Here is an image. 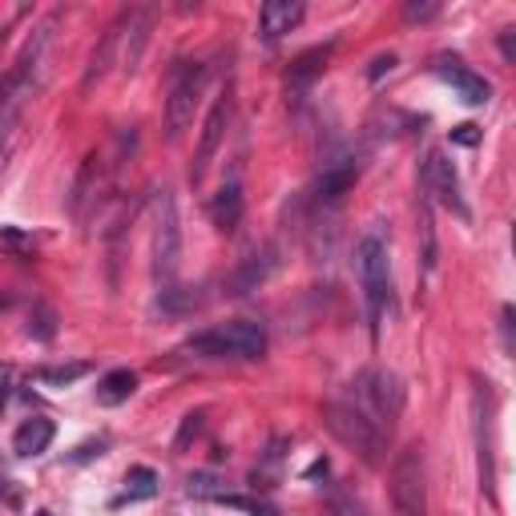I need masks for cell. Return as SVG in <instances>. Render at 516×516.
Listing matches in <instances>:
<instances>
[{
  "label": "cell",
  "instance_id": "obj_1",
  "mask_svg": "<svg viewBox=\"0 0 516 516\" xmlns=\"http://www.w3.org/2000/svg\"><path fill=\"white\" fill-rule=\"evenodd\" d=\"M53 29H57V16L32 32L24 53L16 57V65L8 69V77L0 81V137H5V142H8V134H13V125L21 122L24 106H29V101L37 97V89L45 85V73H49L45 61H49V49H53Z\"/></svg>",
  "mask_w": 516,
  "mask_h": 516
},
{
  "label": "cell",
  "instance_id": "obj_2",
  "mask_svg": "<svg viewBox=\"0 0 516 516\" xmlns=\"http://www.w3.org/2000/svg\"><path fill=\"white\" fill-rule=\"evenodd\" d=\"M186 351L198 359H263L266 355V327L251 323V319L210 327V331L186 339Z\"/></svg>",
  "mask_w": 516,
  "mask_h": 516
},
{
  "label": "cell",
  "instance_id": "obj_3",
  "mask_svg": "<svg viewBox=\"0 0 516 516\" xmlns=\"http://www.w3.org/2000/svg\"><path fill=\"white\" fill-rule=\"evenodd\" d=\"M323 419H327V428L339 436V444H347L364 464H380L383 460L387 432L383 428H375L355 403H343V400L323 403Z\"/></svg>",
  "mask_w": 516,
  "mask_h": 516
},
{
  "label": "cell",
  "instance_id": "obj_4",
  "mask_svg": "<svg viewBox=\"0 0 516 516\" xmlns=\"http://www.w3.org/2000/svg\"><path fill=\"white\" fill-rule=\"evenodd\" d=\"M355 271H359V287H364V303H367V319L372 331L380 327L387 290H392V271H387V243L380 235H364L355 246Z\"/></svg>",
  "mask_w": 516,
  "mask_h": 516
},
{
  "label": "cell",
  "instance_id": "obj_5",
  "mask_svg": "<svg viewBox=\"0 0 516 516\" xmlns=\"http://www.w3.org/2000/svg\"><path fill=\"white\" fill-rule=\"evenodd\" d=\"M178 263H182V222H178L174 194L161 190L158 210H153V279L161 287H174Z\"/></svg>",
  "mask_w": 516,
  "mask_h": 516
},
{
  "label": "cell",
  "instance_id": "obj_6",
  "mask_svg": "<svg viewBox=\"0 0 516 516\" xmlns=\"http://www.w3.org/2000/svg\"><path fill=\"white\" fill-rule=\"evenodd\" d=\"M351 403H355L375 428L392 432L395 416L403 411V387L392 372H380V367H375V372H364L355 380V400Z\"/></svg>",
  "mask_w": 516,
  "mask_h": 516
},
{
  "label": "cell",
  "instance_id": "obj_7",
  "mask_svg": "<svg viewBox=\"0 0 516 516\" xmlns=\"http://www.w3.org/2000/svg\"><path fill=\"white\" fill-rule=\"evenodd\" d=\"M206 89V65L202 61H186L174 69V81H170V101H166V137L178 142V137L190 129L194 109L202 101Z\"/></svg>",
  "mask_w": 516,
  "mask_h": 516
},
{
  "label": "cell",
  "instance_id": "obj_8",
  "mask_svg": "<svg viewBox=\"0 0 516 516\" xmlns=\"http://www.w3.org/2000/svg\"><path fill=\"white\" fill-rule=\"evenodd\" d=\"M392 504L400 516H428V472L419 448L400 452L392 464Z\"/></svg>",
  "mask_w": 516,
  "mask_h": 516
},
{
  "label": "cell",
  "instance_id": "obj_9",
  "mask_svg": "<svg viewBox=\"0 0 516 516\" xmlns=\"http://www.w3.org/2000/svg\"><path fill=\"white\" fill-rule=\"evenodd\" d=\"M424 190H428V198H440V202L460 214V218H468V206H464V198H460V178H456V166L448 161L444 150H432V158H428Z\"/></svg>",
  "mask_w": 516,
  "mask_h": 516
},
{
  "label": "cell",
  "instance_id": "obj_10",
  "mask_svg": "<svg viewBox=\"0 0 516 516\" xmlns=\"http://www.w3.org/2000/svg\"><path fill=\"white\" fill-rule=\"evenodd\" d=\"M226 122H230V97L222 93V97L214 101L210 117H206V125H202V142H198L194 166H190V182H194V186H202L206 170H210L214 153H218V145H222V134H226Z\"/></svg>",
  "mask_w": 516,
  "mask_h": 516
},
{
  "label": "cell",
  "instance_id": "obj_11",
  "mask_svg": "<svg viewBox=\"0 0 516 516\" xmlns=\"http://www.w3.org/2000/svg\"><path fill=\"white\" fill-rule=\"evenodd\" d=\"M359 178V161L355 158H339V161H327L323 174L315 178V202L319 206H335L343 194L355 186Z\"/></svg>",
  "mask_w": 516,
  "mask_h": 516
},
{
  "label": "cell",
  "instance_id": "obj_12",
  "mask_svg": "<svg viewBox=\"0 0 516 516\" xmlns=\"http://www.w3.org/2000/svg\"><path fill=\"white\" fill-rule=\"evenodd\" d=\"M299 21H303V5H299V0H266V5L258 8V37L279 41V37H287Z\"/></svg>",
  "mask_w": 516,
  "mask_h": 516
},
{
  "label": "cell",
  "instance_id": "obj_13",
  "mask_svg": "<svg viewBox=\"0 0 516 516\" xmlns=\"http://www.w3.org/2000/svg\"><path fill=\"white\" fill-rule=\"evenodd\" d=\"M436 73H440L444 81H448L452 89L460 93L464 106H484L488 93H493V89H488L484 77H476L472 69H464V65H456V61H440V65H436Z\"/></svg>",
  "mask_w": 516,
  "mask_h": 516
},
{
  "label": "cell",
  "instance_id": "obj_14",
  "mask_svg": "<svg viewBox=\"0 0 516 516\" xmlns=\"http://www.w3.org/2000/svg\"><path fill=\"white\" fill-rule=\"evenodd\" d=\"M53 436H57L53 419L32 416V419H24V424L13 432V452L21 456V460H29V456H41V452H49Z\"/></svg>",
  "mask_w": 516,
  "mask_h": 516
},
{
  "label": "cell",
  "instance_id": "obj_15",
  "mask_svg": "<svg viewBox=\"0 0 516 516\" xmlns=\"http://www.w3.org/2000/svg\"><path fill=\"white\" fill-rule=\"evenodd\" d=\"M122 37H125V13L117 16L114 24H109V29H106V37H101V45L93 49L89 69H85V89H93V81H101V77L109 73V65H114L117 49H122Z\"/></svg>",
  "mask_w": 516,
  "mask_h": 516
},
{
  "label": "cell",
  "instance_id": "obj_16",
  "mask_svg": "<svg viewBox=\"0 0 516 516\" xmlns=\"http://www.w3.org/2000/svg\"><path fill=\"white\" fill-rule=\"evenodd\" d=\"M210 218L218 230H235L238 222H243V186H238V178L218 186V194H214V202H210Z\"/></svg>",
  "mask_w": 516,
  "mask_h": 516
},
{
  "label": "cell",
  "instance_id": "obj_17",
  "mask_svg": "<svg viewBox=\"0 0 516 516\" xmlns=\"http://www.w3.org/2000/svg\"><path fill=\"white\" fill-rule=\"evenodd\" d=\"M279 266V258H274V251H263V254H254V258H246L243 263V271L230 279V290L226 295H246V290H254L258 282H266L271 279V271Z\"/></svg>",
  "mask_w": 516,
  "mask_h": 516
},
{
  "label": "cell",
  "instance_id": "obj_18",
  "mask_svg": "<svg viewBox=\"0 0 516 516\" xmlns=\"http://www.w3.org/2000/svg\"><path fill=\"white\" fill-rule=\"evenodd\" d=\"M134 392H137V375L129 372V367H117V372L101 375V383H97V403H101V408H122V403H125Z\"/></svg>",
  "mask_w": 516,
  "mask_h": 516
},
{
  "label": "cell",
  "instance_id": "obj_19",
  "mask_svg": "<svg viewBox=\"0 0 516 516\" xmlns=\"http://www.w3.org/2000/svg\"><path fill=\"white\" fill-rule=\"evenodd\" d=\"M419 243H424L419 258H424V266L432 271L436 266V226H432V198H428V190L419 194Z\"/></svg>",
  "mask_w": 516,
  "mask_h": 516
},
{
  "label": "cell",
  "instance_id": "obj_20",
  "mask_svg": "<svg viewBox=\"0 0 516 516\" xmlns=\"http://www.w3.org/2000/svg\"><path fill=\"white\" fill-rule=\"evenodd\" d=\"M327 53H331V45H319V49H311V53H303L295 65H290V85H307V81H315V77L323 73V65H327Z\"/></svg>",
  "mask_w": 516,
  "mask_h": 516
},
{
  "label": "cell",
  "instance_id": "obj_21",
  "mask_svg": "<svg viewBox=\"0 0 516 516\" xmlns=\"http://www.w3.org/2000/svg\"><path fill=\"white\" fill-rule=\"evenodd\" d=\"M158 493V472L145 468V464H134V468L125 472V496L129 501H145V496Z\"/></svg>",
  "mask_w": 516,
  "mask_h": 516
},
{
  "label": "cell",
  "instance_id": "obj_22",
  "mask_svg": "<svg viewBox=\"0 0 516 516\" xmlns=\"http://www.w3.org/2000/svg\"><path fill=\"white\" fill-rule=\"evenodd\" d=\"M101 178V158L97 153H89L85 158V166H81V174H77V182H73V214H81L85 210V198H89L93 190V182Z\"/></svg>",
  "mask_w": 516,
  "mask_h": 516
},
{
  "label": "cell",
  "instance_id": "obj_23",
  "mask_svg": "<svg viewBox=\"0 0 516 516\" xmlns=\"http://www.w3.org/2000/svg\"><path fill=\"white\" fill-rule=\"evenodd\" d=\"M89 375V364H61V367H37V380L45 387H69Z\"/></svg>",
  "mask_w": 516,
  "mask_h": 516
},
{
  "label": "cell",
  "instance_id": "obj_24",
  "mask_svg": "<svg viewBox=\"0 0 516 516\" xmlns=\"http://www.w3.org/2000/svg\"><path fill=\"white\" fill-rule=\"evenodd\" d=\"M222 493H226V484H222L214 472H190V476H186V496H198V501H218Z\"/></svg>",
  "mask_w": 516,
  "mask_h": 516
},
{
  "label": "cell",
  "instance_id": "obj_25",
  "mask_svg": "<svg viewBox=\"0 0 516 516\" xmlns=\"http://www.w3.org/2000/svg\"><path fill=\"white\" fill-rule=\"evenodd\" d=\"M214 504H226V509H243V512H251V516H279V512H274V504L258 501V496H238V493H222Z\"/></svg>",
  "mask_w": 516,
  "mask_h": 516
},
{
  "label": "cell",
  "instance_id": "obj_26",
  "mask_svg": "<svg viewBox=\"0 0 516 516\" xmlns=\"http://www.w3.org/2000/svg\"><path fill=\"white\" fill-rule=\"evenodd\" d=\"M29 335H37V339H45V343L57 335V323H53V311H49V307H37V311H32Z\"/></svg>",
  "mask_w": 516,
  "mask_h": 516
},
{
  "label": "cell",
  "instance_id": "obj_27",
  "mask_svg": "<svg viewBox=\"0 0 516 516\" xmlns=\"http://www.w3.org/2000/svg\"><path fill=\"white\" fill-rule=\"evenodd\" d=\"M198 432H202V411H190V416H186V419H182V432H178L174 448H178V452H182V448H186V444H190V436H198Z\"/></svg>",
  "mask_w": 516,
  "mask_h": 516
},
{
  "label": "cell",
  "instance_id": "obj_28",
  "mask_svg": "<svg viewBox=\"0 0 516 516\" xmlns=\"http://www.w3.org/2000/svg\"><path fill=\"white\" fill-rule=\"evenodd\" d=\"M392 69H395V57L392 53H383V57H375V61H372V69H367V81H383V73H392Z\"/></svg>",
  "mask_w": 516,
  "mask_h": 516
},
{
  "label": "cell",
  "instance_id": "obj_29",
  "mask_svg": "<svg viewBox=\"0 0 516 516\" xmlns=\"http://www.w3.org/2000/svg\"><path fill=\"white\" fill-rule=\"evenodd\" d=\"M331 516H364V509H359L351 496H335V501H331Z\"/></svg>",
  "mask_w": 516,
  "mask_h": 516
},
{
  "label": "cell",
  "instance_id": "obj_30",
  "mask_svg": "<svg viewBox=\"0 0 516 516\" xmlns=\"http://www.w3.org/2000/svg\"><path fill=\"white\" fill-rule=\"evenodd\" d=\"M436 13H440V5H408L403 8L408 21H428V16H436Z\"/></svg>",
  "mask_w": 516,
  "mask_h": 516
},
{
  "label": "cell",
  "instance_id": "obj_31",
  "mask_svg": "<svg viewBox=\"0 0 516 516\" xmlns=\"http://www.w3.org/2000/svg\"><path fill=\"white\" fill-rule=\"evenodd\" d=\"M452 142H456V145H476V142H480L476 125H456V129H452Z\"/></svg>",
  "mask_w": 516,
  "mask_h": 516
},
{
  "label": "cell",
  "instance_id": "obj_32",
  "mask_svg": "<svg viewBox=\"0 0 516 516\" xmlns=\"http://www.w3.org/2000/svg\"><path fill=\"white\" fill-rule=\"evenodd\" d=\"M8 387H13V367H0V408L8 403Z\"/></svg>",
  "mask_w": 516,
  "mask_h": 516
},
{
  "label": "cell",
  "instance_id": "obj_33",
  "mask_svg": "<svg viewBox=\"0 0 516 516\" xmlns=\"http://www.w3.org/2000/svg\"><path fill=\"white\" fill-rule=\"evenodd\" d=\"M501 53H504V61H516V45H512V29H504V32H501Z\"/></svg>",
  "mask_w": 516,
  "mask_h": 516
},
{
  "label": "cell",
  "instance_id": "obj_34",
  "mask_svg": "<svg viewBox=\"0 0 516 516\" xmlns=\"http://www.w3.org/2000/svg\"><path fill=\"white\" fill-rule=\"evenodd\" d=\"M5 158H8V142L0 137V174H5Z\"/></svg>",
  "mask_w": 516,
  "mask_h": 516
},
{
  "label": "cell",
  "instance_id": "obj_35",
  "mask_svg": "<svg viewBox=\"0 0 516 516\" xmlns=\"http://www.w3.org/2000/svg\"><path fill=\"white\" fill-rule=\"evenodd\" d=\"M0 49H5V32H0Z\"/></svg>",
  "mask_w": 516,
  "mask_h": 516
},
{
  "label": "cell",
  "instance_id": "obj_36",
  "mask_svg": "<svg viewBox=\"0 0 516 516\" xmlns=\"http://www.w3.org/2000/svg\"><path fill=\"white\" fill-rule=\"evenodd\" d=\"M37 516H53V512H37Z\"/></svg>",
  "mask_w": 516,
  "mask_h": 516
}]
</instances>
